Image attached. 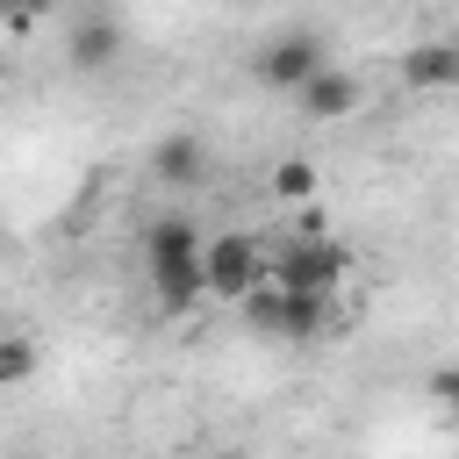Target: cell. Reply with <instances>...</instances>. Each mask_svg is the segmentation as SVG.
<instances>
[{
	"instance_id": "1",
	"label": "cell",
	"mask_w": 459,
	"mask_h": 459,
	"mask_svg": "<svg viewBox=\"0 0 459 459\" xmlns=\"http://www.w3.org/2000/svg\"><path fill=\"white\" fill-rule=\"evenodd\" d=\"M201 244H208V237H201L186 215H158V222L143 230V280H151V301H158L165 316H186V308L208 301Z\"/></svg>"
},
{
	"instance_id": "2",
	"label": "cell",
	"mask_w": 459,
	"mask_h": 459,
	"mask_svg": "<svg viewBox=\"0 0 459 459\" xmlns=\"http://www.w3.org/2000/svg\"><path fill=\"white\" fill-rule=\"evenodd\" d=\"M237 316H244L258 337H273V344H308V337L330 323V294H301V287L258 280V287L237 301Z\"/></svg>"
},
{
	"instance_id": "3",
	"label": "cell",
	"mask_w": 459,
	"mask_h": 459,
	"mask_svg": "<svg viewBox=\"0 0 459 459\" xmlns=\"http://www.w3.org/2000/svg\"><path fill=\"white\" fill-rule=\"evenodd\" d=\"M201 273H208V301H230V308H237V301L265 280V244L244 237V230H222V237L201 244Z\"/></svg>"
},
{
	"instance_id": "4",
	"label": "cell",
	"mask_w": 459,
	"mask_h": 459,
	"mask_svg": "<svg viewBox=\"0 0 459 459\" xmlns=\"http://www.w3.org/2000/svg\"><path fill=\"white\" fill-rule=\"evenodd\" d=\"M330 65V50H323V36H308V29H287V36H273L258 57H251V79L258 86H273V93H294L301 79H316Z\"/></svg>"
},
{
	"instance_id": "5",
	"label": "cell",
	"mask_w": 459,
	"mask_h": 459,
	"mask_svg": "<svg viewBox=\"0 0 459 459\" xmlns=\"http://www.w3.org/2000/svg\"><path fill=\"white\" fill-rule=\"evenodd\" d=\"M394 79L409 93H459V43L452 36H430V43H409L394 57Z\"/></svg>"
},
{
	"instance_id": "6",
	"label": "cell",
	"mask_w": 459,
	"mask_h": 459,
	"mask_svg": "<svg viewBox=\"0 0 459 459\" xmlns=\"http://www.w3.org/2000/svg\"><path fill=\"white\" fill-rule=\"evenodd\" d=\"M294 108H301L308 122H344V115L359 108V79H351L344 65H323L316 79H301V86H294Z\"/></svg>"
},
{
	"instance_id": "7",
	"label": "cell",
	"mask_w": 459,
	"mask_h": 459,
	"mask_svg": "<svg viewBox=\"0 0 459 459\" xmlns=\"http://www.w3.org/2000/svg\"><path fill=\"white\" fill-rule=\"evenodd\" d=\"M151 179H158V186H201V179H208L201 136H186V129L158 136V143H151Z\"/></svg>"
},
{
	"instance_id": "8",
	"label": "cell",
	"mask_w": 459,
	"mask_h": 459,
	"mask_svg": "<svg viewBox=\"0 0 459 459\" xmlns=\"http://www.w3.org/2000/svg\"><path fill=\"white\" fill-rule=\"evenodd\" d=\"M115 50H122V29H115L108 14H86V22H72V43H65L72 72H108V65H115Z\"/></svg>"
},
{
	"instance_id": "9",
	"label": "cell",
	"mask_w": 459,
	"mask_h": 459,
	"mask_svg": "<svg viewBox=\"0 0 459 459\" xmlns=\"http://www.w3.org/2000/svg\"><path fill=\"white\" fill-rule=\"evenodd\" d=\"M265 186H273V201H280V208H308L323 179H316V165H308V158H280Z\"/></svg>"
},
{
	"instance_id": "10",
	"label": "cell",
	"mask_w": 459,
	"mask_h": 459,
	"mask_svg": "<svg viewBox=\"0 0 459 459\" xmlns=\"http://www.w3.org/2000/svg\"><path fill=\"white\" fill-rule=\"evenodd\" d=\"M29 373H36V344L7 330V337H0V387H22Z\"/></svg>"
},
{
	"instance_id": "11",
	"label": "cell",
	"mask_w": 459,
	"mask_h": 459,
	"mask_svg": "<svg viewBox=\"0 0 459 459\" xmlns=\"http://www.w3.org/2000/svg\"><path fill=\"white\" fill-rule=\"evenodd\" d=\"M430 394H437V402H445V409H452V416H459V366H445V373H437V380H430Z\"/></svg>"
},
{
	"instance_id": "12",
	"label": "cell",
	"mask_w": 459,
	"mask_h": 459,
	"mask_svg": "<svg viewBox=\"0 0 459 459\" xmlns=\"http://www.w3.org/2000/svg\"><path fill=\"white\" fill-rule=\"evenodd\" d=\"M43 0H0V22H36Z\"/></svg>"
}]
</instances>
